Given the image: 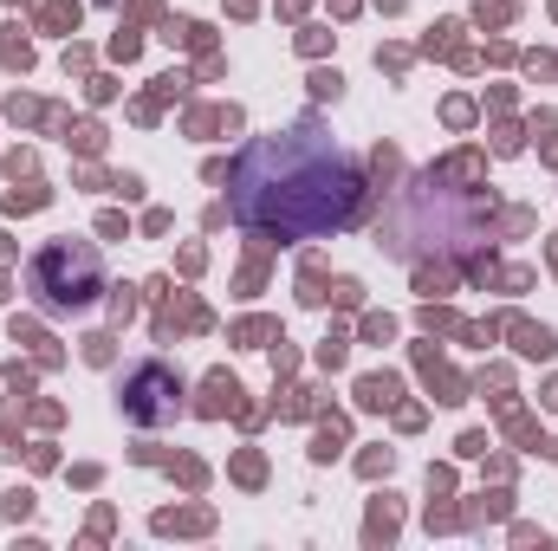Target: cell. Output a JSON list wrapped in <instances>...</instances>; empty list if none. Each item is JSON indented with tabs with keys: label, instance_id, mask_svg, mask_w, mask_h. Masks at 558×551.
<instances>
[{
	"label": "cell",
	"instance_id": "obj_1",
	"mask_svg": "<svg viewBox=\"0 0 558 551\" xmlns=\"http://www.w3.org/2000/svg\"><path fill=\"white\" fill-rule=\"evenodd\" d=\"M228 208L267 241H325L364 208V162L318 124L254 137L228 175Z\"/></svg>",
	"mask_w": 558,
	"mask_h": 551
},
{
	"label": "cell",
	"instance_id": "obj_2",
	"mask_svg": "<svg viewBox=\"0 0 558 551\" xmlns=\"http://www.w3.org/2000/svg\"><path fill=\"white\" fill-rule=\"evenodd\" d=\"M26 292H33V305H39L46 318H85V311L105 298V260H98V247H85V241H52V247L33 260Z\"/></svg>",
	"mask_w": 558,
	"mask_h": 551
}]
</instances>
